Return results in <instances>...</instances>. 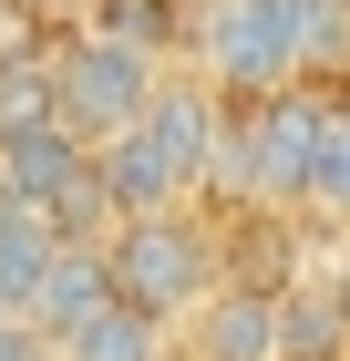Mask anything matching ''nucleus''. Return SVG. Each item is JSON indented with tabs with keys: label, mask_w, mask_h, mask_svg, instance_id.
Wrapping results in <instances>:
<instances>
[{
	"label": "nucleus",
	"mask_w": 350,
	"mask_h": 361,
	"mask_svg": "<svg viewBox=\"0 0 350 361\" xmlns=\"http://www.w3.org/2000/svg\"><path fill=\"white\" fill-rule=\"evenodd\" d=\"M104 258H113V300L144 310V320H165V331H186L196 310L227 289V258H216V238H206V217H196V207L124 217V227L104 238Z\"/></svg>",
	"instance_id": "obj_1"
},
{
	"label": "nucleus",
	"mask_w": 350,
	"mask_h": 361,
	"mask_svg": "<svg viewBox=\"0 0 350 361\" xmlns=\"http://www.w3.org/2000/svg\"><path fill=\"white\" fill-rule=\"evenodd\" d=\"M52 73H62V124H73L82 145H113L165 93L155 31H124V21H82L73 42H52Z\"/></svg>",
	"instance_id": "obj_2"
},
{
	"label": "nucleus",
	"mask_w": 350,
	"mask_h": 361,
	"mask_svg": "<svg viewBox=\"0 0 350 361\" xmlns=\"http://www.w3.org/2000/svg\"><path fill=\"white\" fill-rule=\"evenodd\" d=\"M330 114H340V104H330L320 83H289V93H268V104H237L216 186L258 196V207H309V166H320Z\"/></svg>",
	"instance_id": "obj_3"
},
{
	"label": "nucleus",
	"mask_w": 350,
	"mask_h": 361,
	"mask_svg": "<svg viewBox=\"0 0 350 361\" xmlns=\"http://www.w3.org/2000/svg\"><path fill=\"white\" fill-rule=\"evenodd\" d=\"M186 52H196V73H206L227 104H268V93L309 83V62H299V11H289V0H196Z\"/></svg>",
	"instance_id": "obj_4"
},
{
	"label": "nucleus",
	"mask_w": 350,
	"mask_h": 361,
	"mask_svg": "<svg viewBox=\"0 0 350 361\" xmlns=\"http://www.w3.org/2000/svg\"><path fill=\"white\" fill-rule=\"evenodd\" d=\"M175 351L186 361H278V289H237L227 279L186 331H175Z\"/></svg>",
	"instance_id": "obj_5"
},
{
	"label": "nucleus",
	"mask_w": 350,
	"mask_h": 361,
	"mask_svg": "<svg viewBox=\"0 0 350 361\" xmlns=\"http://www.w3.org/2000/svg\"><path fill=\"white\" fill-rule=\"evenodd\" d=\"M113 310V258H104V238H73V248L52 258V279H42V289H31V331L42 341H73L82 320H104Z\"/></svg>",
	"instance_id": "obj_6"
},
{
	"label": "nucleus",
	"mask_w": 350,
	"mask_h": 361,
	"mask_svg": "<svg viewBox=\"0 0 350 361\" xmlns=\"http://www.w3.org/2000/svg\"><path fill=\"white\" fill-rule=\"evenodd\" d=\"M42 124H62V73H52V42L11 31V42H0V145H11V135H42Z\"/></svg>",
	"instance_id": "obj_7"
},
{
	"label": "nucleus",
	"mask_w": 350,
	"mask_h": 361,
	"mask_svg": "<svg viewBox=\"0 0 350 361\" xmlns=\"http://www.w3.org/2000/svg\"><path fill=\"white\" fill-rule=\"evenodd\" d=\"M278 361H350V310L330 279L278 289Z\"/></svg>",
	"instance_id": "obj_8"
},
{
	"label": "nucleus",
	"mask_w": 350,
	"mask_h": 361,
	"mask_svg": "<svg viewBox=\"0 0 350 361\" xmlns=\"http://www.w3.org/2000/svg\"><path fill=\"white\" fill-rule=\"evenodd\" d=\"M62 248H73V238H62L42 207L0 196V300H11V310H31V289L52 279V258H62Z\"/></svg>",
	"instance_id": "obj_9"
},
{
	"label": "nucleus",
	"mask_w": 350,
	"mask_h": 361,
	"mask_svg": "<svg viewBox=\"0 0 350 361\" xmlns=\"http://www.w3.org/2000/svg\"><path fill=\"white\" fill-rule=\"evenodd\" d=\"M52 361H175V331L165 320H144V310L113 300L104 320H82L73 341H52Z\"/></svg>",
	"instance_id": "obj_10"
},
{
	"label": "nucleus",
	"mask_w": 350,
	"mask_h": 361,
	"mask_svg": "<svg viewBox=\"0 0 350 361\" xmlns=\"http://www.w3.org/2000/svg\"><path fill=\"white\" fill-rule=\"evenodd\" d=\"M299 11V62H309V83L320 73H350V0H289Z\"/></svg>",
	"instance_id": "obj_11"
},
{
	"label": "nucleus",
	"mask_w": 350,
	"mask_h": 361,
	"mask_svg": "<svg viewBox=\"0 0 350 361\" xmlns=\"http://www.w3.org/2000/svg\"><path fill=\"white\" fill-rule=\"evenodd\" d=\"M309 217H350V104L330 114V135H320V166H309Z\"/></svg>",
	"instance_id": "obj_12"
},
{
	"label": "nucleus",
	"mask_w": 350,
	"mask_h": 361,
	"mask_svg": "<svg viewBox=\"0 0 350 361\" xmlns=\"http://www.w3.org/2000/svg\"><path fill=\"white\" fill-rule=\"evenodd\" d=\"M0 361H52V341L31 331V320H0Z\"/></svg>",
	"instance_id": "obj_13"
},
{
	"label": "nucleus",
	"mask_w": 350,
	"mask_h": 361,
	"mask_svg": "<svg viewBox=\"0 0 350 361\" xmlns=\"http://www.w3.org/2000/svg\"><path fill=\"white\" fill-rule=\"evenodd\" d=\"M21 21H82V11H104V0H11Z\"/></svg>",
	"instance_id": "obj_14"
},
{
	"label": "nucleus",
	"mask_w": 350,
	"mask_h": 361,
	"mask_svg": "<svg viewBox=\"0 0 350 361\" xmlns=\"http://www.w3.org/2000/svg\"><path fill=\"white\" fill-rule=\"evenodd\" d=\"M330 289H340V310H350V238H340V258H330Z\"/></svg>",
	"instance_id": "obj_15"
},
{
	"label": "nucleus",
	"mask_w": 350,
	"mask_h": 361,
	"mask_svg": "<svg viewBox=\"0 0 350 361\" xmlns=\"http://www.w3.org/2000/svg\"><path fill=\"white\" fill-rule=\"evenodd\" d=\"M340 104H350V93H340Z\"/></svg>",
	"instance_id": "obj_16"
},
{
	"label": "nucleus",
	"mask_w": 350,
	"mask_h": 361,
	"mask_svg": "<svg viewBox=\"0 0 350 361\" xmlns=\"http://www.w3.org/2000/svg\"><path fill=\"white\" fill-rule=\"evenodd\" d=\"M175 361H186V351H175Z\"/></svg>",
	"instance_id": "obj_17"
}]
</instances>
